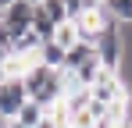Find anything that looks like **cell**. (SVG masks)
I'll use <instances>...</instances> for the list:
<instances>
[{
	"instance_id": "3",
	"label": "cell",
	"mask_w": 132,
	"mask_h": 128,
	"mask_svg": "<svg viewBox=\"0 0 132 128\" xmlns=\"http://www.w3.org/2000/svg\"><path fill=\"white\" fill-rule=\"evenodd\" d=\"M25 103H29L25 82H22V78H4V82H0V114H4L7 121H14Z\"/></svg>"
},
{
	"instance_id": "13",
	"label": "cell",
	"mask_w": 132,
	"mask_h": 128,
	"mask_svg": "<svg viewBox=\"0 0 132 128\" xmlns=\"http://www.w3.org/2000/svg\"><path fill=\"white\" fill-rule=\"evenodd\" d=\"M64 11H68V18L75 21L79 14H82V0H64Z\"/></svg>"
},
{
	"instance_id": "19",
	"label": "cell",
	"mask_w": 132,
	"mask_h": 128,
	"mask_svg": "<svg viewBox=\"0 0 132 128\" xmlns=\"http://www.w3.org/2000/svg\"><path fill=\"white\" fill-rule=\"evenodd\" d=\"M32 4H43V0H32Z\"/></svg>"
},
{
	"instance_id": "5",
	"label": "cell",
	"mask_w": 132,
	"mask_h": 128,
	"mask_svg": "<svg viewBox=\"0 0 132 128\" xmlns=\"http://www.w3.org/2000/svg\"><path fill=\"white\" fill-rule=\"evenodd\" d=\"M96 57V46L89 39H79L71 50H64V64H61V71H75V68H82L86 61H93Z\"/></svg>"
},
{
	"instance_id": "12",
	"label": "cell",
	"mask_w": 132,
	"mask_h": 128,
	"mask_svg": "<svg viewBox=\"0 0 132 128\" xmlns=\"http://www.w3.org/2000/svg\"><path fill=\"white\" fill-rule=\"evenodd\" d=\"M32 29H36V36H39V39H54V32H57V25H54V21L46 18L43 11H39V7H36V18H32Z\"/></svg>"
},
{
	"instance_id": "8",
	"label": "cell",
	"mask_w": 132,
	"mask_h": 128,
	"mask_svg": "<svg viewBox=\"0 0 132 128\" xmlns=\"http://www.w3.org/2000/svg\"><path fill=\"white\" fill-rule=\"evenodd\" d=\"M79 39H82V32H79V25H75V21H64V25H57V32H54V43H57L61 50H71Z\"/></svg>"
},
{
	"instance_id": "15",
	"label": "cell",
	"mask_w": 132,
	"mask_h": 128,
	"mask_svg": "<svg viewBox=\"0 0 132 128\" xmlns=\"http://www.w3.org/2000/svg\"><path fill=\"white\" fill-rule=\"evenodd\" d=\"M11 4H14V0H0V11H7V7H11Z\"/></svg>"
},
{
	"instance_id": "9",
	"label": "cell",
	"mask_w": 132,
	"mask_h": 128,
	"mask_svg": "<svg viewBox=\"0 0 132 128\" xmlns=\"http://www.w3.org/2000/svg\"><path fill=\"white\" fill-rule=\"evenodd\" d=\"M39 64L54 68V71H61V64H64V50H61L54 39H46L43 46H39Z\"/></svg>"
},
{
	"instance_id": "7",
	"label": "cell",
	"mask_w": 132,
	"mask_h": 128,
	"mask_svg": "<svg viewBox=\"0 0 132 128\" xmlns=\"http://www.w3.org/2000/svg\"><path fill=\"white\" fill-rule=\"evenodd\" d=\"M104 14L118 25H132V0H104Z\"/></svg>"
},
{
	"instance_id": "6",
	"label": "cell",
	"mask_w": 132,
	"mask_h": 128,
	"mask_svg": "<svg viewBox=\"0 0 132 128\" xmlns=\"http://www.w3.org/2000/svg\"><path fill=\"white\" fill-rule=\"evenodd\" d=\"M54 78V68H46V64H36V68H29L25 71V93H29V100H36L39 93H43V85Z\"/></svg>"
},
{
	"instance_id": "16",
	"label": "cell",
	"mask_w": 132,
	"mask_h": 128,
	"mask_svg": "<svg viewBox=\"0 0 132 128\" xmlns=\"http://www.w3.org/2000/svg\"><path fill=\"white\" fill-rule=\"evenodd\" d=\"M4 128H25V125H18V121H7V125H4Z\"/></svg>"
},
{
	"instance_id": "17",
	"label": "cell",
	"mask_w": 132,
	"mask_h": 128,
	"mask_svg": "<svg viewBox=\"0 0 132 128\" xmlns=\"http://www.w3.org/2000/svg\"><path fill=\"white\" fill-rule=\"evenodd\" d=\"M118 128H132V117H125V121H121V125H118Z\"/></svg>"
},
{
	"instance_id": "11",
	"label": "cell",
	"mask_w": 132,
	"mask_h": 128,
	"mask_svg": "<svg viewBox=\"0 0 132 128\" xmlns=\"http://www.w3.org/2000/svg\"><path fill=\"white\" fill-rule=\"evenodd\" d=\"M39 11H43V14L54 21V25H64V21H71V18H68V11H64V0H43V4H39Z\"/></svg>"
},
{
	"instance_id": "4",
	"label": "cell",
	"mask_w": 132,
	"mask_h": 128,
	"mask_svg": "<svg viewBox=\"0 0 132 128\" xmlns=\"http://www.w3.org/2000/svg\"><path fill=\"white\" fill-rule=\"evenodd\" d=\"M36 7H39V4H32V0H14V4L4 11V25H11V29L18 32V39H22V32H29V29H32Z\"/></svg>"
},
{
	"instance_id": "18",
	"label": "cell",
	"mask_w": 132,
	"mask_h": 128,
	"mask_svg": "<svg viewBox=\"0 0 132 128\" xmlns=\"http://www.w3.org/2000/svg\"><path fill=\"white\" fill-rule=\"evenodd\" d=\"M4 125H7V117H4V114H0V128H4Z\"/></svg>"
},
{
	"instance_id": "10",
	"label": "cell",
	"mask_w": 132,
	"mask_h": 128,
	"mask_svg": "<svg viewBox=\"0 0 132 128\" xmlns=\"http://www.w3.org/2000/svg\"><path fill=\"white\" fill-rule=\"evenodd\" d=\"M43 114H46L43 107L36 103V100H29V103L18 110V117H14V121H18V125H25V128H36L39 121H43Z\"/></svg>"
},
{
	"instance_id": "14",
	"label": "cell",
	"mask_w": 132,
	"mask_h": 128,
	"mask_svg": "<svg viewBox=\"0 0 132 128\" xmlns=\"http://www.w3.org/2000/svg\"><path fill=\"white\" fill-rule=\"evenodd\" d=\"M36 128H61V125H57V121H54L50 114H43V121H39V125H36Z\"/></svg>"
},
{
	"instance_id": "1",
	"label": "cell",
	"mask_w": 132,
	"mask_h": 128,
	"mask_svg": "<svg viewBox=\"0 0 132 128\" xmlns=\"http://www.w3.org/2000/svg\"><path fill=\"white\" fill-rule=\"evenodd\" d=\"M96 46V57H100V68L104 71H121V61H125V36H121V25L118 21H107L100 29V36L93 39Z\"/></svg>"
},
{
	"instance_id": "20",
	"label": "cell",
	"mask_w": 132,
	"mask_h": 128,
	"mask_svg": "<svg viewBox=\"0 0 132 128\" xmlns=\"http://www.w3.org/2000/svg\"><path fill=\"white\" fill-rule=\"evenodd\" d=\"M0 21H4V11H0Z\"/></svg>"
},
{
	"instance_id": "2",
	"label": "cell",
	"mask_w": 132,
	"mask_h": 128,
	"mask_svg": "<svg viewBox=\"0 0 132 128\" xmlns=\"http://www.w3.org/2000/svg\"><path fill=\"white\" fill-rule=\"evenodd\" d=\"M93 100L96 103H104V107H111V103H118V100H125L129 96V85H125V78H121V71H100V78L93 82Z\"/></svg>"
}]
</instances>
